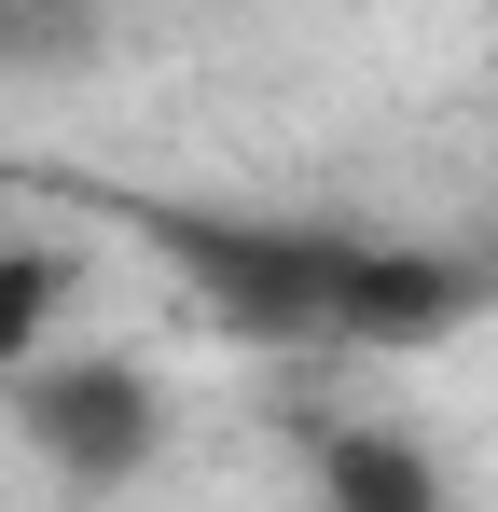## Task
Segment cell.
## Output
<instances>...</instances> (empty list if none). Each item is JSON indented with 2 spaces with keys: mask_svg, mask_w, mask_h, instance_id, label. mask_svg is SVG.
<instances>
[{
  "mask_svg": "<svg viewBox=\"0 0 498 512\" xmlns=\"http://www.w3.org/2000/svg\"><path fill=\"white\" fill-rule=\"evenodd\" d=\"M360 236H305V222H166V263L222 305L249 346H332V291H346Z\"/></svg>",
  "mask_w": 498,
  "mask_h": 512,
  "instance_id": "1",
  "label": "cell"
},
{
  "mask_svg": "<svg viewBox=\"0 0 498 512\" xmlns=\"http://www.w3.org/2000/svg\"><path fill=\"white\" fill-rule=\"evenodd\" d=\"M14 416H28V443H42L70 485H125V471L153 457L166 402H153V374H139V360H56V346H42Z\"/></svg>",
  "mask_w": 498,
  "mask_h": 512,
  "instance_id": "2",
  "label": "cell"
},
{
  "mask_svg": "<svg viewBox=\"0 0 498 512\" xmlns=\"http://www.w3.org/2000/svg\"><path fill=\"white\" fill-rule=\"evenodd\" d=\"M471 319V277L443 250H388V236H360L346 250V291H332V346H429Z\"/></svg>",
  "mask_w": 498,
  "mask_h": 512,
  "instance_id": "3",
  "label": "cell"
},
{
  "mask_svg": "<svg viewBox=\"0 0 498 512\" xmlns=\"http://www.w3.org/2000/svg\"><path fill=\"white\" fill-rule=\"evenodd\" d=\"M319 499L332 512H443V471L415 457L402 429H332L319 443Z\"/></svg>",
  "mask_w": 498,
  "mask_h": 512,
  "instance_id": "4",
  "label": "cell"
},
{
  "mask_svg": "<svg viewBox=\"0 0 498 512\" xmlns=\"http://www.w3.org/2000/svg\"><path fill=\"white\" fill-rule=\"evenodd\" d=\"M56 305H70V263L28 250V236H0V374H28V360H42Z\"/></svg>",
  "mask_w": 498,
  "mask_h": 512,
  "instance_id": "5",
  "label": "cell"
}]
</instances>
